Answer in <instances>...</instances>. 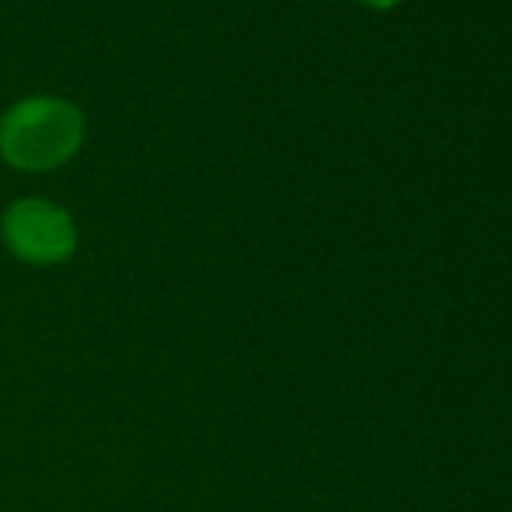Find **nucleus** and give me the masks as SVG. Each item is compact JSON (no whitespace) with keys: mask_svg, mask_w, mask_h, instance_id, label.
Returning <instances> with one entry per match:
<instances>
[{"mask_svg":"<svg viewBox=\"0 0 512 512\" xmlns=\"http://www.w3.org/2000/svg\"><path fill=\"white\" fill-rule=\"evenodd\" d=\"M85 139L82 112L64 97H28L0 118V157L22 172L64 166Z\"/></svg>","mask_w":512,"mask_h":512,"instance_id":"nucleus-1","label":"nucleus"},{"mask_svg":"<svg viewBox=\"0 0 512 512\" xmlns=\"http://www.w3.org/2000/svg\"><path fill=\"white\" fill-rule=\"evenodd\" d=\"M0 235L16 260L28 266H61L76 253L79 232L67 208L28 196L0 214Z\"/></svg>","mask_w":512,"mask_h":512,"instance_id":"nucleus-2","label":"nucleus"},{"mask_svg":"<svg viewBox=\"0 0 512 512\" xmlns=\"http://www.w3.org/2000/svg\"><path fill=\"white\" fill-rule=\"evenodd\" d=\"M362 4H368V7H377V10H386V7H395L398 0H362Z\"/></svg>","mask_w":512,"mask_h":512,"instance_id":"nucleus-3","label":"nucleus"}]
</instances>
